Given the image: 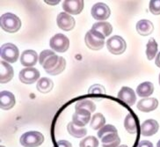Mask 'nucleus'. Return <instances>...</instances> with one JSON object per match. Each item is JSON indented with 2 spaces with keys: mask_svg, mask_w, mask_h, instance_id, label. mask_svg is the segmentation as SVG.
Segmentation results:
<instances>
[{
  "mask_svg": "<svg viewBox=\"0 0 160 147\" xmlns=\"http://www.w3.org/2000/svg\"><path fill=\"white\" fill-rule=\"evenodd\" d=\"M98 137L102 141V147H118L121 143L117 129L110 124L105 125L99 129Z\"/></svg>",
  "mask_w": 160,
  "mask_h": 147,
  "instance_id": "nucleus-2",
  "label": "nucleus"
},
{
  "mask_svg": "<svg viewBox=\"0 0 160 147\" xmlns=\"http://www.w3.org/2000/svg\"><path fill=\"white\" fill-rule=\"evenodd\" d=\"M40 63L48 74L56 76L64 71L66 61L63 57L57 56L52 50H43L40 54Z\"/></svg>",
  "mask_w": 160,
  "mask_h": 147,
  "instance_id": "nucleus-1",
  "label": "nucleus"
},
{
  "mask_svg": "<svg viewBox=\"0 0 160 147\" xmlns=\"http://www.w3.org/2000/svg\"><path fill=\"white\" fill-rule=\"evenodd\" d=\"M158 129H159L158 123L156 120L149 119L142 124L140 127V133L143 137H151L158 131Z\"/></svg>",
  "mask_w": 160,
  "mask_h": 147,
  "instance_id": "nucleus-14",
  "label": "nucleus"
},
{
  "mask_svg": "<svg viewBox=\"0 0 160 147\" xmlns=\"http://www.w3.org/2000/svg\"><path fill=\"white\" fill-rule=\"evenodd\" d=\"M157 147H160V140L158 142V144H157Z\"/></svg>",
  "mask_w": 160,
  "mask_h": 147,
  "instance_id": "nucleus-36",
  "label": "nucleus"
},
{
  "mask_svg": "<svg viewBox=\"0 0 160 147\" xmlns=\"http://www.w3.org/2000/svg\"><path fill=\"white\" fill-rule=\"evenodd\" d=\"M62 8L65 13L71 15H78L84 9V1L65 0L62 3Z\"/></svg>",
  "mask_w": 160,
  "mask_h": 147,
  "instance_id": "nucleus-12",
  "label": "nucleus"
},
{
  "mask_svg": "<svg viewBox=\"0 0 160 147\" xmlns=\"http://www.w3.org/2000/svg\"><path fill=\"white\" fill-rule=\"evenodd\" d=\"M14 71L12 65L5 61L0 63V82L2 84H5L11 81L13 78Z\"/></svg>",
  "mask_w": 160,
  "mask_h": 147,
  "instance_id": "nucleus-16",
  "label": "nucleus"
},
{
  "mask_svg": "<svg viewBox=\"0 0 160 147\" xmlns=\"http://www.w3.org/2000/svg\"><path fill=\"white\" fill-rule=\"evenodd\" d=\"M15 105V97L9 91H2L0 93V107L4 110L12 109Z\"/></svg>",
  "mask_w": 160,
  "mask_h": 147,
  "instance_id": "nucleus-18",
  "label": "nucleus"
},
{
  "mask_svg": "<svg viewBox=\"0 0 160 147\" xmlns=\"http://www.w3.org/2000/svg\"><path fill=\"white\" fill-rule=\"evenodd\" d=\"M91 119V112L86 109H76V112L72 116V123L78 127H84L89 124Z\"/></svg>",
  "mask_w": 160,
  "mask_h": 147,
  "instance_id": "nucleus-13",
  "label": "nucleus"
},
{
  "mask_svg": "<svg viewBox=\"0 0 160 147\" xmlns=\"http://www.w3.org/2000/svg\"><path fill=\"white\" fill-rule=\"evenodd\" d=\"M38 61V55L34 50H25L20 56V63L23 66L33 67Z\"/></svg>",
  "mask_w": 160,
  "mask_h": 147,
  "instance_id": "nucleus-19",
  "label": "nucleus"
},
{
  "mask_svg": "<svg viewBox=\"0 0 160 147\" xmlns=\"http://www.w3.org/2000/svg\"><path fill=\"white\" fill-rule=\"evenodd\" d=\"M76 109H86L90 111L91 113L94 112L95 109H96V105L92 101V100H79L77 102V104L75 106Z\"/></svg>",
  "mask_w": 160,
  "mask_h": 147,
  "instance_id": "nucleus-28",
  "label": "nucleus"
},
{
  "mask_svg": "<svg viewBox=\"0 0 160 147\" xmlns=\"http://www.w3.org/2000/svg\"><path fill=\"white\" fill-rule=\"evenodd\" d=\"M119 147H128V145H126V144H123V145H121V146Z\"/></svg>",
  "mask_w": 160,
  "mask_h": 147,
  "instance_id": "nucleus-37",
  "label": "nucleus"
},
{
  "mask_svg": "<svg viewBox=\"0 0 160 147\" xmlns=\"http://www.w3.org/2000/svg\"><path fill=\"white\" fill-rule=\"evenodd\" d=\"M105 124H106L105 116L102 114H100V113H97V114H95L92 116L90 125H91V128L96 130V129L103 128L104 126H105Z\"/></svg>",
  "mask_w": 160,
  "mask_h": 147,
  "instance_id": "nucleus-27",
  "label": "nucleus"
},
{
  "mask_svg": "<svg viewBox=\"0 0 160 147\" xmlns=\"http://www.w3.org/2000/svg\"><path fill=\"white\" fill-rule=\"evenodd\" d=\"M67 129H68V132L71 136L77 138H84L85 135L87 134V129H86L84 128V127H78L72 122L68 124Z\"/></svg>",
  "mask_w": 160,
  "mask_h": 147,
  "instance_id": "nucleus-25",
  "label": "nucleus"
},
{
  "mask_svg": "<svg viewBox=\"0 0 160 147\" xmlns=\"http://www.w3.org/2000/svg\"><path fill=\"white\" fill-rule=\"evenodd\" d=\"M158 53V43L154 38H151L146 45V57L148 60L154 59Z\"/></svg>",
  "mask_w": 160,
  "mask_h": 147,
  "instance_id": "nucleus-26",
  "label": "nucleus"
},
{
  "mask_svg": "<svg viewBox=\"0 0 160 147\" xmlns=\"http://www.w3.org/2000/svg\"><path fill=\"white\" fill-rule=\"evenodd\" d=\"M158 81H159V85H160V74H159V78H158Z\"/></svg>",
  "mask_w": 160,
  "mask_h": 147,
  "instance_id": "nucleus-38",
  "label": "nucleus"
},
{
  "mask_svg": "<svg viewBox=\"0 0 160 147\" xmlns=\"http://www.w3.org/2000/svg\"><path fill=\"white\" fill-rule=\"evenodd\" d=\"M154 92V85L151 82H143L137 86V94L139 97L148 98Z\"/></svg>",
  "mask_w": 160,
  "mask_h": 147,
  "instance_id": "nucleus-21",
  "label": "nucleus"
},
{
  "mask_svg": "<svg viewBox=\"0 0 160 147\" xmlns=\"http://www.w3.org/2000/svg\"><path fill=\"white\" fill-rule=\"evenodd\" d=\"M155 63L157 66L158 67V68H160V51H159V53L157 55V57H156Z\"/></svg>",
  "mask_w": 160,
  "mask_h": 147,
  "instance_id": "nucleus-34",
  "label": "nucleus"
},
{
  "mask_svg": "<svg viewBox=\"0 0 160 147\" xmlns=\"http://www.w3.org/2000/svg\"><path fill=\"white\" fill-rule=\"evenodd\" d=\"M99 141L93 136H89L84 138L79 144V147H98Z\"/></svg>",
  "mask_w": 160,
  "mask_h": 147,
  "instance_id": "nucleus-29",
  "label": "nucleus"
},
{
  "mask_svg": "<svg viewBox=\"0 0 160 147\" xmlns=\"http://www.w3.org/2000/svg\"><path fill=\"white\" fill-rule=\"evenodd\" d=\"M1 58L8 63H13L19 59V48L12 43H5L0 49Z\"/></svg>",
  "mask_w": 160,
  "mask_h": 147,
  "instance_id": "nucleus-6",
  "label": "nucleus"
},
{
  "mask_svg": "<svg viewBox=\"0 0 160 147\" xmlns=\"http://www.w3.org/2000/svg\"><path fill=\"white\" fill-rule=\"evenodd\" d=\"M0 25L2 29L7 33H16L21 28V21L18 16L7 13L1 16Z\"/></svg>",
  "mask_w": 160,
  "mask_h": 147,
  "instance_id": "nucleus-3",
  "label": "nucleus"
},
{
  "mask_svg": "<svg viewBox=\"0 0 160 147\" xmlns=\"http://www.w3.org/2000/svg\"><path fill=\"white\" fill-rule=\"evenodd\" d=\"M124 127L128 133L136 134L138 128V121L137 117L132 114H128L124 120Z\"/></svg>",
  "mask_w": 160,
  "mask_h": 147,
  "instance_id": "nucleus-23",
  "label": "nucleus"
},
{
  "mask_svg": "<svg viewBox=\"0 0 160 147\" xmlns=\"http://www.w3.org/2000/svg\"><path fill=\"white\" fill-rule=\"evenodd\" d=\"M118 98L128 106H133L137 101V95L133 89L123 86L118 93Z\"/></svg>",
  "mask_w": 160,
  "mask_h": 147,
  "instance_id": "nucleus-15",
  "label": "nucleus"
},
{
  "mask_svg": "<svg viewBox=\"0 0 160 147\" xmlns=\"http://www.w3.org/2000/svg\"><path fill=\"white\" fill-rule=\"evenodd\" d=\"M137 31L142 36H148L154 31L153 23L148 19H141L137 23Z\"/></svg>",
  "mask_w": 160,
  "mask_h": 147,
  "instance_id": "nucleus-20",
  "label": "nucleus"
},
{
  "mask_svg": "<svg viewBox=\"0 0 160 147\" xmlns=\"http://www.w3.org/2000/svg\"><path fill=\"white\" fill-rule=\"evenodd\" d=\"M53 86H54V83L50 79L42 78L38 80L36 88L42 94H48L53 89Z\"/></svg>",
  "mask_w": 160,
  "mask_h": 147,
  "instance_id": "nucleus-24",
  "label": "nucleus"
},
{
  "mask_svg": "<svg viewBox=\"0 0 160 147\" xmlns=\"http://www.w3.org/2000/svg\"><path fill=\"white\" fill-rule=\"evenodd\" d=\"M0 147H5V146H3V145H1V146H0Z\"/></svg>",
  "mask_w": 160,
  "mask_h": 147,
  "instance_id": "nucleus-39",
  "label": "nucleus"
},
{
  "mask_svg": "<svg viewBox=\"0 0 160 147\" xmlns=\"http://www.w3.org/2000/svg\"><path fill=\"white\" fill-rule=\"evenodd\" d=\"M90 94H104L106 93V90L101 85H93L90 87L88 90Z\"/></svg>",
  "mask_w": 160,
  "mask_h": 147,
  "instance_id": "nucleus-31",
  "label": "nucleus"
},
{
  "mask_svg": "<svg viewBox=\"0 0 160 147\" xmlns=\"http://www.w3.org/2000/svg\"><path fill=\"white\" fill-rule=\"evenodd\" d=\"M92 29L100 33L103 35L104 37H108L113 32V27H112V25L109 23V22H106V21H101V22L95 23L92 26Z\"/></svg>",
  "mask_w": 160,
  "mask_h": 147,
  "instance_id": "nucleus-22",
  "label": "nucleus"
},
{
  "mask_svg": "<svg viewBox=\"0 0 160 147\" xmlns=\"http://www.w3.org/2000/svg\"><path fill=\"white\" fill-rule=\"evenodd\" d=\"M59 0H57V1H49V0H45V3L48 4V5H57L59 4Z\"/></svg>",
  "mask_w": 160,
  "mask_h": 147,
  "instance_id": "nucleus-35",
  "label": "nucleus"
},
{
  "mask_svg": "<svg viewBox=\"0 0 160 147\" xmlns=\"http://www.w3.org/2000/svg\"><path fill=\"white\" fill-rule=\"evenodd\" d=\"M150 12L154 15L160 14V0L150 1Z\"/></svg>",
  "mask_w": 160,
  "mask_h": 147,
  "instance_id": "nucleus-30",
  "label": "nucleus"
},
{
  "mask_svg": "<svg viewBox=\"0 0 160 147\" xmlns=\"http://www.w3.org/2000/svg\"><path fill=\"white\" fill-rule=\"evenodd\" d=\"M137 147H153V144H152V143L148 141V140H142L139 143Z\"/></svg>",
  "mask_w": 160,
  "mask_h": 147,
  "instance_id": "nucleus-33",
  "label": "nucleus"
},
{
  "mask_svg": "<svg viewBox=\"0 0 160 147\" xmlns=\"http://www.w3.org/2000/svg\"><path fill=\"white\" fill-rule=\"evenodd\" d=\"M57 26L63 31H71L75 28L76 21L74 18L67 13H60L57 19Z\"/></svg>",
  "mask_w": 160,
  "mask_h": 147,
  "instance_id": "nucleus-11",
  "label": "nucleus"
},
{
  "mask_svg": "<svg viewBox=\"0 0 160 147\" xmlns=\"http://www.w3.org/2000/svg\"><path fill=\"white\" fill-rule=\"evenodd\" d=\"M49 45L54 51L64 53L70 48V40L62 33H57L50 39Z\"/></svg>",
  "mask_w": 160,
  "mask_h": 147,
  "instance_id": "nucleus-7",
  "label": "nucleus"
},
{
  "mask_svg": "<svg viewBox=\"0 0 160 147\" xmlns=\"http://www.w3.org/2000/svg\"><path fill=\"white\" fill-rule=\"evenodd\" d=\"M53 147H72L71 144L67 140H59Z\"/></svg>",
  "mask_w": 160,
  "mask_h": 147,
  "instance_id": "nucleus-32",
  "label": "nucleus"
},
{
  "mask_svg": "<svg viewBox=\"0 0 160 147\" xmlns=\"http://www.w3.org/2000/svg\"><path fill=\"white\" fill-rule=\"evenodd\" d=\"M19 141L24 147H38L44 142V136L39 131H28L24 133Z\"/></svg>",
  "mask_w": 160,
  "mask_h": 147,
  "instance_id": "nucleus-5",
  "label": "nucleus"
},
{
  "mask_svg": "<svg viewBox=\"0 0 160 147\" xmlns=\"http://www.w3.org/2000/svg\"><path fill=\"white\" fill-rule=\"evenodd\" d=\"M107 47L110 53H112L113 55H121L125 52L127 44L122 37L119 35H114L108 40Z\"/></svg>",
  "mask_w": 160,
  "mask_h": 147,
  "instance_id": "nucleus-8",
  "label": "nucleus"
},
{
  "mask_svg": "<svg viewBox=\"0 0 160 147\" xmlns=\"http://www.w3.org/2000/svg\"><path fill=\"white\" fill-rule=\"evenodd\" d=\"M19 80L23 84L26 85H31L34 82L39 80L40 79V72L37 69L33 67H28L21 70L19 72Z\"/></svg>",
  "mask_w": 160,
  "mask_h": 147,
  "instance_id": "nucleus-9",
  "label": "nucleus"
},
{
  "mask_svg": "<svg viewBox=\"0 0 160 147\" xmlns=\"http://www.w3.org/2000/svg\"><path fill=\"white\" fill-rule=\"evenodd\" d=\"M158 106V100L156 98H144L138 101L137 109L142 112L149 113L155 110Z\"/></svg>",
  "mask_w": 160,
  "mask_h": 147,
  "instance_id": "nucleus-17",
  "label": "nucleus"
},
{
  "mask_svg": "<svg viewBox=\"0 0 160 147\" xmlns=\"http://www.w3.org/2000/svg\"><path fill=\"white\" fill-rule=\"evenodd\" d=\"M105 37L99 32L91 29L88 31L85 37L86 46L92 50H99L105 45Z\"/></svg>",
  "mask_w": 160,
  "mask_h": 147,
  "instance_id": "nucleus-4",
  "label": "nucleus"
},
{
  "mask_svg": "<svg viewBox=\"0 0 160 147\" xmlns=\"http://www.w3.org/2000/svg\"><path fill=\"white\" fill-rule=\"evenodd\" d=\"M91 13L96 20H106L110 17L111 11L106 4L97 3L92 6Z\"/></svg>",
  "mask_w": 160,
  "mask_h": 147,
  "instance_id": "nucleus-10",
  "label": "nucleus"
}]
</instances>
